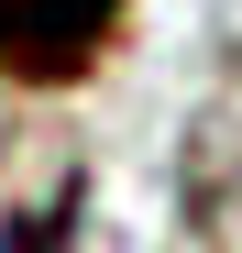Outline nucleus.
<instances>
[{"instance_id": "1", "label": "nucleus", "mask_w": 242, "mask_h": 253, "mask_svg": "<svg viewBox=\"0 0 242 253\" xmlns=\"http://www.w3.org/2000/svg\"><path fill=\"white\" fill-rule=\"evenodd\" d=\"M121 0H0V77L11 88H66L110 44Z\"/></svg>"}]
</instances>
